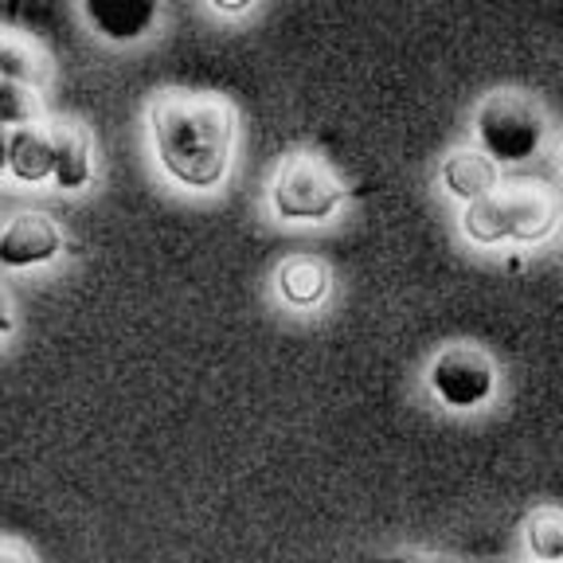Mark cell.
Listing matches in <instances>:
<instances>
[{
  "mask_svg": "<svg viewBox=\"0 0 563 563\" xmlns=\"http://www.w3.org/2000/svg\"><path fill=\"white\" fill-rule=\"evenodd\" d=\"M63 255V228L47 211H20L0 228V266L32 271Z\"/></svg>",
  "mask_w": 563,
  "mask_h": 563,
  "instance_id": "6",
  "label": "cell"
},
{
  "mask_svg": "<svg viewBox=\"0 0 563 563\" xmlns=\"http://www.w3.org/2000/svg\"><path fill=\"white\" fill-rule=\"evenodd\" d=\"M427 387L450 411H474L497 391V368L477 344H446L427 368Z\"/></svg>",
  "mask_w": 563,
  "mask_h": 563,
  "instance_id": "5",
  "label": "cell"
},
{
  "mask_svg": "<svg viewBox=\"0 0 563 563\" xmlns=\"http://www.w3.org/2000/svg\"><path fill=\"white\" fill-rule=\"evenodd\" d=\"M55 168V141L52 125H24V130H12L9 145V173L16 176L20 185H44L52 180Z\"/></svg>",
  "mask_w": 563,
  "mask_h": 563,
  "instance_id": "11",
  "label": "cell"
},
{
  "mask_svg": "<svg viewBox=\"0 0 563 563\" xmlns=\"http://www.w3.org/2000/svg\"><path fill=\"white\" fill-rule=\"evenodd\" d=\"M477 150L493 165H520L537 157L548 137V118L540 102L525 90H493L474 114Z\"/></svg>",
  "mask_w": 563,
  "mask_h": 563,
  "instance_id": "3",
  "label": "cell"
},
{
  "mask_svg": "<svg viewBox=\"0 0 563 563\" xmlns=\"http://www.w3.org/2000/svg\"><path fill=\"white\" fill-rule=\"evenodd\" d=\"M12 325H16V317H12V306H9V298L0 294V341L12 333Z\"/></svg>",
  "mask_w": 563,
  "mask_h": 563,
  "instance_id": "16",
  "label": "cell"
},
{
  "mask_svg": "<svg viewBox=\"0 0 563 563\" xmlns=\"http://www.w3.org/2000/svg\"><path fill=\"white\" fill-rule=\"evenodd\" d=\"M55 141V168L52 180L63 192H82L95 176V141L79 122H55L52 125Z\"/></svg>",
  "mask_w": 563,
  "mask_h": 563,
  "instance_id": "8",
  "label": "cell"
},
{
  "mask_svg": "<svg viewBox=\"0 0 563 563\" xmlns=\"http://www.w3.org/2000/svg\"><path fill=\"white\" fill-rule=\"evenodd\" d=\"M439 176H442V188H446L454 200L466 203V208L501 188V168L493 165L482 150H454L442 161Z\"/></svg>",
  "mask_w": 563,
  "mask_h": 563,
  "instance_id": "9",
  "label": "cell"
},
{
  "mask_svg": "<svg viewBox=\"0 0 563 563\" xmlns=\"http://www.w3.org/2000/svg\"><path fill=\"white\" fill-rule=\"evenodd\" d=\"M560 223V200L544 185H501L485 200L470 203L462 211V231L477 246H501V243H544Z\"/></svg>",
  "mask_w": 563,
  "mask_h": 563,
  "instance_id": "2",
  "label": "cell"
},
{
  "mask_svg": "<svg viewBox=\"0 0 563 563\" xmlns=\"http://www.w3.org/2000/svg\"><path fill=\"white\" fill-rule=\"evenodd\" d=\"M9 145H12V130L0 125V176L9 173Z\"/></svg>",
  "mask_w": 563,
  "mask_h": 563,
  "instance_id": "17",
  "label": "cell"
},
{
  "mask_svg": "<svg viewBox=\"0 0 563 563\" xmlns=\"http://www.w3.org/2000/svg\"><path fill=\"white\" fill-rule=\"evenodd\" d=\"M344 185L313 153H294L271 180V208L286 223H325L344 203Z\"/></svg>",
  "mask_w": 563,
  "mask_h": 563,
  "instance_id": "4",
  "label": "cell"
},
{
  "mask_svg": "<svg viewBox=\"0 0 563 563\" xmlns=\"http://www.w3.org/2000/svg\"><path fill=\"white\" fill-rule=\"evenodd\" d=\"M40 118H44L40 90L20 87V82H0V125H4V130L40 125Z\"/></svg>",
  "mask_w": 563,
  "mask_h": 563,
  "instance_id": "14",
  "label": "cell"
},
{
  "mask_svg": "<svg viewBox=\"0 0 563 563\" xmlns=\"http://www.w3.org/2000/svg\"><path fill=\"white\" fill-rule=\"evenodd\" d=\"M525 544L537 563H563V512H532L525 525Z\"/></svg>",
  "mask_w": 563,
  "mask_h": 563,
  "instance_id": "13",
  "label": "cell"
},
{
  "mask_svg": "<svg viewBox=\"0 0 563 563\" xmlns=\"http://www.w3.org/2000/svg\"><path fill=\"white\" fill-rule=\"evenodd\" d=\"M82 16L110 44H137L153 32L161 12L153 0H87Z\"/></svg>",
  "mask_w": 563,
  "mask_h": 563,
  "instance_id": "7",
  "label": "cell"
},
{
  "mask_svg": "<svg viewBox=\"0 0 563 563\" xmlns=\"http://www.w3.org/2000/svg\"><path fill=\"white\" fill-rule=\"evenodd\" d=\"M560 165H563V153H560Z\"/></svg>",
  "mask_w": 563,
  "mask_h": 563,
  "instance_id": "19",
  "label": "cell"
},
{
  "mask_svg": "<svg viewBox=\"0 0 563 563\" xmlns=\"http://www.w3.org/2000/svg\"><path fill=\"white\" fill-rule=\"evenodd\" d=\"M211 9H216V12H223V16H239V12H246V9H251V4H220V0H216V4H211Z\"/></svg>",
  "mask_w": 563,
  "mask_h": 563,
  "instance_id": "18",
  "label": "cell"
},
{
  "mask_svg": "<svg viewBox=\"0 0 563 563\" xmlns=\"http://www.w3.org/2000/svg\"><path fill=\"white\" fill-rule=\"evenodd\" d=\"M52 75L47 55L27 40V35L0 27V82H20V87L40 90Z\"/></svg>",
  "mask_w": 563,
  "mask_h": 563,
  "instance_id": "12",
  "label": "cell"
},
{
  "mask_svg": "<svg viewBox=\"0 0 563 563\" xmlns=\"http://www.w3.org/2000/svg\"><path fill=\"white\" fill-rule=\"evenodd\" d=\"M150 141L161 173L188 192L220 188L235 153V114L208 90H165L150 110Z\"/></svg>",
  "mask_w": 563,
  "mask_h": 563,
  "instance_id": "1",
  "label": "cell"
},
{
  "mask_svg": "<svg viewBox=\"0 0 563 563\" xmlns=\"http://www.w3.org/2000/svg\"><path fill=\"white\" fill-rule=\"evenodd\" d=\"M274 290L290 309H313L329 294V266L313 255H294L274 271Z\"/></svg>",
  "mask_w": 563,
  "mask_h": 563,
  "instance_id": "10",
  "label": "cell"
},
{
  "mask_svg": "<svg viewBox=\"0 0 563 563\" xmlns=\"http://www.w3.org/2000/svg\"><path fill=\"white\" fill-rule=\"evenodd\" d=\"M0 563H35L32 552L24 544H12V540H0Z\"/></svg>",
  "mask_w": 563,
  "mask_h": 563,
  "instance_id": "15",
  "label": "cell"
}]
</instances>
